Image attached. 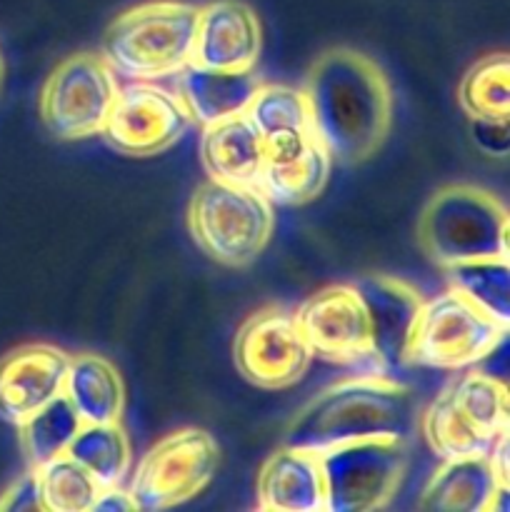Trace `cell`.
<instances>
[{"mask_svg":"<svg viewBox=\"0 0 510 512\" xmlns=\"http://www.w3.org/2000/svg\"><path fill=\"white\" fill-rule=\"evenodd\" d=\"M313 135L330 160L358 165L373 158L393 123V93L383 70L350 48H333L313 63L305 83Z\"/></svg>","mask_w":510,"mask_h":512,"instance_id":"1","label":"cell"},{"mask_svg":"<svg viewBox=\"0 0 510 512\" xmlns=\"http://www.w3.org/2000/svg\"><path fill=\"white\" fill-rule=\"evenodd\" d=\"M415 425V400L390 378H350L323 390L285 430L288 448L325 453L368 438L408 440Z\"/></svg>","mask_w":510,"mask_h":512,"instance_id":"2","label":"cell"},{"mask_svg":"<svg viewBox=\"0 0 510 512\" xmlns=\"http://www.w3.org/2000/svg\"><path fill=\"white\" fill-rule=\"evenodd\" d=\"M198 5L153 0L113 20L103 38V60L128 80H155L190 63Z\"/></svg>","mask_w":510,"mask_h":512,"instance_id":"3","label":"cell"},{"mask_svg":"<svg viewBox=\"0 0 510 512\" xmlns=\"http://www.w3.org/2000/svg\"><path fill=\"white\" fill-rule=\"evenodd\" d=\"M418 243L440 268L478 258H510L505 205L475 185H445L418 220Z\"/></svg>","mask_w":510,"mask_h":512,"instance_id":"4","label":"cell"},{"mask_svg":"<svg viewBox=\"0 0 510 512\" xmlns=\"http://www.w3.org/2000/svg\"><path fill=\"white\" fill-rule=\"evenodd\" d=\"M273 228V203L253 185L208 180L190 198V235L208 258L228 268H245L258 260Z\"/></svg>","mask_w":510,"mask_h":512,"instance_id":"5","label":"cell"},{"mask_svg":"<svg viewBox=\"0 0 510 512\" xmlns=\"http://www.w3.org/2000/svg\"><path fill=\"white\" fill-rule=\"evenodd\" d=\"M508 340V325L470 303L458 290L448 288L423 303L408 343V368L468 370L483 363Z\"/></svg>","mask_w":510,"mask_h":512,"instance_id":"6","label":"cell"},{"mask_svg":"<svg viewBox=\"0 0 510 512\" xmlns=\"http://www.w3.org/2000/svg\"><path fill=\"white\" fill-rule=\"evenodd\" d=\"M320 455L325 512H373L398 493L408 468V445L400 438H368Z\"/></svg>","mask_w":510,"mask_h":512,"instance_id":"7","label":"cell"},{"mask_svg":"<svg viewBox=\"0 0 510 512\" xmlns=\"http://www.w3.org/2000/svg\"><path fill=\"white\" fill-rule=\"evenodd\" d=\"M293 315L313 358L345 365L353 378H388L370 338L368 310L353 285L318 290Z\"/></svg>","mask_w":510,"mask_h":512,"instance_id":"8","label":"cell"},{"mask_svg":"<svg viewBox=\"0 0 510 512\" xmlns=\"http://www.w3.org/2000/svg\"><path fill=\"white\" fill-rule=\"evenodd\" d=\"M218 445L213 435L183 428L158 440L135 468L128 493L140 512L168 510L195 498L218 470Z\"/></svg>","mask_w":510,"mask_h":512,"instance_id":"9","label":"cell"},{"mask_svg":"<svg viewBox=\"0 0 510 512\" xmlns=\"http://www.w3.org/2000/svg\"><path fill=\"white\" fill-rule=\"evenodd\" d=\"M115 93L118 83L103 55H73L50 73L40 93L45 128L58 140L100 135L113 108Z\"/></svg>","mask_w":510,"mask_h":512,"instance_id":"10","label":"cell"},{"mask_svg":"<svg viewBox=\"0 0 510 512\" xmlns=\"http://www.w3.org/2000/svg\"><path fill=\"white\" fill-rule=\"evenodd\" d=\"M190 123V110L178 93L148 80H133L118 88L100 135L115 153L148 158L173 148L188 133Z\"/></svg>","mask_w":510,"mask_h":512,"instance_id":"11","label":"cell"},{"mask_svg":"<svg viewBox=\"0 0 510 512\" xmlns=\"http://www.w3.org/2000/svg\"><path fill=\"white\" fill-rule=\"evenodd\" d=\"M233 360L248 383L265 390H283L308 373L313 353L290 310L265 308L240 325Z\"/></svg>","mask_w":510,"mask_h":512,"instance_id":"12","label":"cell"},{"mask_svg":"<svg viewBox=\"0 0 510 512\" xmlns=\"http://www.w3.org/2000/svg\"><path fill=\"white\" fill-rule=\"evenodd\" d=\"M70 355L45 343L20 345L0 358V418L18 425L63 395Z\"/></svg>","mask_w":510,"mask_h":512,"instance_id":"13","label":"cell"},{"mask_svg":"<svg viewBox=\"0 0 510 512\" xmlns=\"http://www.w3.org/2000/svg\"><path fill=\"white\" fill-rule=\"evenodd\" d=\"M353 288L358 290L368 310L370 338L385 375L395 380V373L408 368L410 333L423 308V298L413 285L390 275H368L360 278Z\"/></svg>","mask_w":510,"mask_h":512,"instance_id":"14","label":"cell"},{"mask_svg":"<svg viewBox=\"0 0 510 512\" xmlns=\"http://www.w3.org/2000/svg\"><path fill=\"white\" fill-rule=\"evenodd\" d=\"M328 150L315 135H285L265 143L255 188L273 205H303L318 198L330 178Z\"/></svg>","mask_w":510,"mask_h":512,"instance_id":"15","label":"cell"},{"mask_svg":"<svg viewBox=\"0 0 510 512\" xmlns=\"http://www.w3.org/2000/svg\"><path fill=\"white\" fill-rule=\"evenodd\" d=\"M263 45L260 20L240 0H215L198 13L190 63L215 70L255 68Z\"/></svg>","mask_w":510,"mask_h":512,"instance_id":"16","label":"cell"},{"mask_svg":"<svg viewBox=\"0 0 510 512\" xmlns=\"http://www.w3.org/2000/svg\"><path fill=\"white\" fill-rule=\"evenodd\" d=\"M258 505L273 512H325L320 455L288 445L270 455L258 475Z\"/></svg>","mask_w":510,"mask_h":512,"instance_id":"17","label":"cell"},{"mask_svg":"<svg viewBox=\"0 0 510 512\" xmlns=\"http://www.w3.org/2000/svg\"><path fill=\"white\" fill-rule=\"evenodd\" d=\"M200 160L210 180L253 185L265 163V143L245 113L205 125Z\"/></svg>","mask_w":510,"mask_h":512,"instance_id":"18","label":"cell"},{"mask_svg":"<svg viewBox=\"0 0 510 512\" xmlns=\"http://www.w3.org/2000/svg\"><path fill=\"white\" fill-rule=\"evenodd\" d=\"M258 75L248 70H215L185 63L178 70V95L195 123L205 125L245 113L260 88Z\"/></svg>","mask_w":510,"mask_h":512,"instance_id":"19","label":"cell"},{"mask_svg":"<svg viewBox=\"0 0 510 512\" xmlns=\"http://www.w3.org/2000/svg\"><path fill=\"white\" fill-rule=\"evenodd\" d=\"M503 488L488 455L443 460L420 495L423 512H488Z\"/></svg>","mask_w":510,"mask_h":512,"instance_id":"20","label":"cell"},{"mask_svg":"<svg viewBox=\"0 0 510 512\" xmlns=\"http://www.w3.org/2000/svg\"><path fill=\"white\" fill-rule=\"evenodd\" d=\"M63 395L83 425L118 423L125 408V385L118 368L93 353L70 358Z\"/></svg>","mask_w":510,"mask_h":512,"instance_id":"21","label":"cell"},{"mask_svg":"<svg viewBox=\"0 0 510 512\" xmlns=\"http://www.w3.org/2000/svg\"><path fill=\"white\" fill-rule=\"evenodd\" d=\"M73 458L103 488L120 485L130 473V440L118 423H85L68 448Z\"/></svg>","mask_w":510,"mask_h":512,"instance_id":"22","label":"cell"},{"mask_svg":"<svg viewBox=\"0 0 510 512\" xmlns=\"http://www.w3.org/2000/svg\"><path fill=\"white\" fill-rule=\"evenodd\" d=\"M80 425L83 423H80L78 413H75L65 395H58L48 405L35 410L33 415L20 420L18 440L28 468L38 470L45 463H50V460L68 453Z\"/></svg>","mask_w":510,"mask_h":512,"instance_id":"23","label":"cell"},{"mask_svg":"<svg viewBox=\"0 0 510 512\" xmlns=\"http://www.w3.org/2000/svg\"><path fill=\"white\" fill-rule=\"evenodd\" d=\"M423 435L428 448L443 460L490 455L498 440H490L470 423L468 415L453 403L448 390L428 405L423 415Z\"/></svg>","mask_w":510,"mask_h":512,"instance_id":"24","label":"cell"},{"mask_svg":"<svg viewBox=\"0 0 510 512\" xmlns=\"http://www.w3.org/2000/svg\"><path fill=\"white\" fill-rule=\"evenodd\" d=\"M450 288L478 305L498 323L510 325V265L508 258H478L445 265Z\"/></svg>","mask_w":510,"mask_h":512,"instance_id":"25","label":"cell"},{"mask_svg":"<svg viewBox=\"0 0 510 512\" xmlns=\"http://www.w3.org/2000/svg\"><path fill=\"white\" fill-rule=\"evenodd\" d=\"M458 103L470 120L510 118V58L493 53L463 75Z\"/></svg>","mask_w":510,"mask_h":512,"instance_id":"26","label":"cell"},{"mask_svg":"<svg viewBox=\"0 0 510 512\" xmlns=\"http://www.w3.org/2000/svg\"><path fill=\"white\" fill-rule=\"evenodd\" d=\"M245 115L258 128L263 143L285 135H313L305 90L288 88V85H260L245 108Z\"/></svg>","mask_w":510,"mask_h":512,"instance_id":"27","label":"cell"},{"mask_svg":"<svg viewBox=\"0 0 510 512\" xmlns=\"http://www.w3.org/2000/svg\"><path fill=\"white\" fill-rule=\"evenodd\" d=\"M38 473L40 500L45 512H90L100 485L68 455L50 460Z\"/></svg>","mask_w":510,"mask_h":512,"instance_id":"28","label":"cell"},{"mask_svg":"<svg viewBox=\"0 0 510 512\" xmlns=\"http://www.w3.org/2000/svg\"><path fill=\"white\" fill-rule=\"evenodd\" d=\"M0 510L8 512H43V500H40L38 473L28 468L23 478L15 480L0 498Z\"/></svg>","mask_w":510,"mask_h":512,"instance_id":"29","label":"cell"},{"mask_svg":"<svg viewBox=\"0 0 510 512\" xmlns=\"http://www.w3.org/2000/svg\"><path fill=\"white\" fill-rule=\"evenodd\" d=\"M135 500L128 490H123L120 485H113V488L100 490L98 500L93 503V510L90 512H135Z\"/></svg>","mask_w":510,"mask_h":512,"instance_id":"30","label":"cell"},{"mask_svg":"<svg viewBox=\"0 0 510 512\" xmlns=\"http://www.w3.org/2000/svg\"><path fill=\"white\" fill-rule=\"evenodd\" d=\"M3 75H5V65H3V55H0V88H3Z\"/></svg>","mask_w":510,"mask_h":512,"instance_id":"31","label":"cell"}]
</instances>
